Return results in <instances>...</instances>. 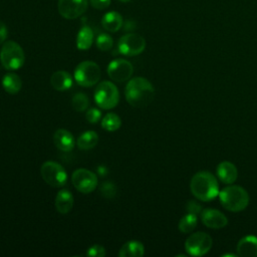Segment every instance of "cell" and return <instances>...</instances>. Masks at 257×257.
<instances>
[{
  "label": "cell",
  "mask_w": 257,
  "mask_h": 257,
  "mask_svg": "<svg viewBox=\"0 0 257 257\" xmlns=\"http://www.w3.org/2000/svg\"><path fill=\"white\" fill-rule=\"evenodd\" d=\"M101 25L108 32H116L123 25V19L118 12L109 11L102 16Z\"/></svg>",
  "instance_id": "d6986e66"
},
{
  "label": "cell",
  "mask_w": 257,
  "mask_h": 257,
  "mask_svg": "<svg viewBox=\"0 0 257 257\" xmlns=\"http://www.w3.org/2000/svg\"><path fill=\"white\" fill-rule=\"evenodd\" d=\"M190 190L195 198L204 202L213 200L220 192L216 177L207 171L198 172L192 177Z\"/></svg>",
  "instance_id": "7a4b0ae2"
},
{
  "label": "cell",
  "mask_w": 257,
  "mask_h": 257,
  "mask_svg": "<svg viewBox=\"0 0 257 257\" xmlns=\"http://www.w3.org/2000/svg\"><path fill=\"white\" fill-rule=\"evenodd\" d=\"M100 76V68L94 61H82L74 69V79L80 86L90 87L98 82Z\"/></svg>",
  "instance_id": "5b68a950"
},
{
  "label": "cell",
  "mask_w": 257,
  "mask_h": 257,
  "mask_svg": "<svg viewBox=\"0 0 257 257\" xmlns=\"http://www.w3.org/2000/svg\"><path fill=\"white\" fill-rule=\"evenodd\" d=\"M197 223H198L197 215L188 213L182 217V219L179 222L178 228L182 233H190L196 228Z\"/></svg>",
  "instance_id": "d4e9b609"
},
{
  "label": "cell",
  "mask_w": 257,
  "mask_h": 257,
  "mask_svg": "<svg viewBox=\"0 0 257 257\" xmlns=\"http://www.w3.org/2000/svg\"><path fill=\"white\" fill-rule=\"evenodd\" d=\"M121 125L120 117L114 112L106 113L101 119V126L104 131L114 132L117 131Z\"/></svg>",
  "instance_id": "cb8c5ba5"
},
{
  "label": "cell",
  "mask_w": 257,
  "mask_h": 257,
  "mask_svg": "<svg viewBox=\"0 0 257 257\" xmlns=\"http://www.w3.org/2000/svg\"><path fill=\"white\" fill-rule=\"evenodd\" d=\"M106 72L111 80L123 82L131 78L134 72V67L130 61L122 58H117L109 62Z\"/></svg>",
  "instance_id": "8fae6325"
},
{
  "label": "cell",
  "mask_w": 257,
  "mask_h": 257,
  "mask_svg": "<svg viewBox=\"0 0 257 257\" xmlns=\"http://www.w3.org/2000/svg\"><path fill=\"white\" fill-rule=\"evenodd\" d=\"M146 48V40L137 33H127L121 36L117 42V50L125 56L141 54Z\"/></svg>",
  "instance_id": "9c48e42d"
},
{
  "label": "cell",
  "mask_w": 257,
  "mask_h": 257,
  "mask_svg": "<svg viewBox=\"0 0 257 257\" xmlns=\"http://www.w3.org/2000/svg\"><path fill=\"white\" fill-rule=\"evenodd\" d=\"M186 208H187V211L188 213H191V214H195V215H199L201 214L202 212V206L197 203L196 201H189L186 205Z\"/></svg>",
  "instance_id": "4dcf8cb0"
},
{
  "label": "cell",
  "mask_w": 257,
  "mask_h": 257,
  "mask_svg": "<svg viewBox=\"0 0 257 257\" xmlns=\"http://www.w3.org/2000/svg\"><path fill=\"white\" fill-rule=\"evenodd\" d=\"M101 117V112L99 109L92 107L90 109H88L85 113V118L89 123H96L99 121Z\"/></svg>",
  "instance_id": "f1b7e54d"
},
{
  "label": "cell",
  "mask_w": 257,
  "mask_h": 257,
  "mask_svg": "<svg viewBox=\"0 0 257 257\" xmlns=\"http://www.w3.org/2000/svg\"><path fill=\"white\" fill-rule=\"evenodd\" d=\"M2 86L10 94H16L22 86L21 78L14 72H8L2 77Z\"/></svg>",
  "instance_id": "7402d4cb"
},
{
  "label": "cell",
  "mask_w": 257,
  "mask_h": 257,
  "mask_svg": "<svg viewBox=\"0 0 257 257\" xmlns=\"http://www.w3.org/2000/svg\"><path fill=\"white\" fill-rule=\"evenodd\" d=\"M41 176L44 182L54 188L63 187L67 182V174L64 168L52 161H47L41 166Z\"/></svg>",
  "instance_id": "52a82bcc"
},
{
  "label": "cell",
  "mask_w": 257,
  "mask_h": 257,
  "mask_svg": "<svg viewBox=\"0 0 257 257\" xmlns=\"http://www.w3.org/2000/svg\"><path fill=\"white\" fill-rule=\"evenodd\" d=\"M53 143L59 151L65 153L72 151L75 146V140L72 134L65 128H58L54 133Z\"/></svg>",
  "instance_id": "5bb4252c"
},
{
  "label": "cell",
  "mask_w": 257,
  "mask_h": 257,
  "mask_svg": "<svg viewBox=\"0 0 257 257\" xmlns=\"http://www.w3.org/2000/svg\"><path fill=\"white\" fill-rule=\"evenodd\" d=\"M7 35H8V30L6 25L2 21H0V45L4 43V41L7 38Z\"/></svg>",
  "instance_id": "d6a6232c"
},
{
  "label": "cell",
  "mask_w": 257,
  "mask_h": 257,
  "mask_svg": "<svg viewBox=\"0 0 257 257\" xmlns=\"http://www.w3.org/2000/svg\"><path fill=\"white\" fill-rule=\"evenodd\" d=\"M98 143V135L93 131H86L82 133L76 142L77 147L82 151L93 149Z\"/></svg>",
  "instance_id": "603a6c76"
},
{
  "label": "cell",
  "mask_w": 257,
  "mask_h": 257,
  "mask_svg": "<svg viewBox=\"0 0 257 257\" xmlns=\"http://www.w3.org/2000/svg\"><path fill=\"white\" fill-rule=\"evenodd\" d=\"M119 99V93L116 86L110 81L100 82L94 91L95 103L102 109L114 107Z\"/></svg>",
  "instance_id": "8992f818"
},
{
  "label": "cell",
  "mask_w": 257,
  "mask_h": 257,
  "mask_svg": "<svg viewBox=\"0 0 257 257\" xmlns=\"http://www.w3.org/2000/svg\"><path fill=\"white\" fill-rule=\"evenodd\" d=\"M237 254L243 257L257 256V237L247 235L241 238L237 244Z\"/></svg>",
  "instance_id": "2e32d148"
},
{
  "label": "cell",
  "mask_w": 257,
  "mask_h": 257,
  "mask_svg": "<svg viewBox=\"0 0 257 257\" xmlns=\"http://www.w3.org/2000/svg\"><path fill=\"white\" fill-rule=\"evenodd\" d=\"M89 104V100H88V97L85 93L83 92H77L73 95L72 99H71V105L73 107L74 110L78 111V112H81V111H84L87 106Z\"/></svg>",
  "instance_id": "484cf974"
},
{
  "label": "cell",
  "mask_w": 257,
  "mask_h": 257,
  "mask_svg": "<svg viewBox=\"0 0 257 257\" xmlns=\"http://www.w3.org/2000/svg\"><path fill=\"white\" fill-rule=\"evenodd\" d=\"M100 192L105 198H112L115 195V186L110 182L103 183L100 188Z\"/></svg>",
  "instance_id": "f546056e"
},
{
  "label": "cell",
  "mask_w": 257,
  "mask_h": 257,
  "mask_svg": "<svg viewBox=\"0 0 257 257\" xmlns=\"http://www.w3.org/2000/svg\"><path fill=\"white\" fill-rule=\"evenodd\" d=\"M119 1H121V2H130L131 0H119Z\"/></svg>",
  "instance_id": "836d02e7"
},
{
  "label": "cell",
  "mask_w": 257,
  "mask_h": 257,
  "mask_svg": "<svg viewBox=\"0 0 257 257\" xmlns=\"http://www.w3.org/2000/svg\"><path fill=\"white\" fill-rule=\"evenodd\" d=\"M71 182L74 188L83 194H89L95 190L98 180L97 176L87 169H77L71 176Z\"/></svg>",
  "instance_id": "30bf717a"
},
{
  "label": "cell",
  "mask_w": 257,
  "mask_h": 257,
  "mask_svg": "<svg viewBox=\"0 0 257 257\" xmlns=\"http://www.w3.org/2000/svg\"><path fill=\"white\" fill-rule=\"evenodd\" d=\"M87 0H58L57 9L65 19H75L81 16L87 9Z\"/></svg>",
  "instance_id": "7c38bea8"
},
{
  "label": "cell",
  "mask_w": 257,
  "mask_h": 257,
  "mask_svg": "<svg viewBox=\"0 0 257 257\" xmlns=\"http://www.w3.org/2000/svg\"><path fill=\"white\" fill-rule=\"evenodd\" d=\"M25 54L22 47L13 40L5 41L0 50V62L7 70H16L23 66Z\"/></svg>",
  "instance_id": "277c9868"
},
{
  "label": "cell",
  "mask_w": 257,
  "mask_h": 257,
  "mask_svg": "<svg viewBox=\"0 0 257 257\" xmlns=\"http://www.w3.org/2000/svg\"><path fill=\"white\" fill-rule=\"evenodd\" d=\"M213 241L209 234L197 232L190 235L185 242V249L191 256H203L210 251Z\"/></svg>",
  "instance_id": "ba28073f"
},
{
  "label": "cell",
  "mask_w": 257,
  "mask_h": 257,
  "mask_svg": "<svg viewBox=\"0 0 257 257\" xmlns=\"http://www.w3.org/2000/svg\"><path fill=\"white\" fill-rule=\"evenodd\" d=\"M200 215L203 224L211 229H220L228 224L227 217L222 212L213 208L203 209Z\"/></svg>",
  "instance_id": "4fadbf2b"
},
{
  "label": "cell",
  "mask_w": 257,
  "mask_h": 257,
  "mask_svg": "<svg viewBox=\"0 0 257 257\" xmlns=\"http://www.w3.org/2000/svg\"><path fill=\"white\" fill-rule=\"evenodd\" d=\"M89 3L93 8L97 10H102L110 5V0H89Z\"/></svg>",
  "instance_id": "1f68e13d"
},
{
  "label": "cell",
  "mask_w": 257,
  "mask_h": 257,
  "mask_svg": "<svg viewBox=\"0 0 257 257\" xmlns=\"http://www.w3.org/2000/svg\"><path fill=\"white\" fill-rule=\"evenodd\" d=\"M124 95L126 101L135 107H145L155 96L154 85L145 77H134L125 85Z\"/></svg>",
  "instance_id": "6da1fadb"
},
{
  "label": "cell",
  "mask_w": 257,
  "mask_h": 257,
  "mask_svg": "<svg viewBox=\"0 0 257 257\" xmlns=\"http://www.w3.org/2000/svg\"><path fill=\"white\" fill-rule=\"evenodd\" d=\"M113 45V40L110 35L106 33H100L96 38V46L101 51H108Z\"/></svg>",
  "instance_id": "4316f807"
},
{
  "label": "cell",
  "mask_w": 257,
  "mask_h": 257,
  "mask_svg": "<svg viewBox=\"0 0 257 257\" xmlns=\"http://www.w3.org/2000/svg\"><path fill=\"white\" fill-rule=\"evenodd\" d=\"M93 42V31L87 26L83 25L76 35V46L79 50H87Z\"/></svg>",
  "instance_id": "44dd1931"
},
{
  "label": "cell",
  "mask_w": 257,
  "mask_h": 257,
  "mask_svg": "<svg viewBox=\"0 0 257 257\" xmlns=\"http://www.w3.org/2000/svg\"><path fill=\"white\" fill-rule=\"evenodd\" d=\"M50 83L55 90L64 91L72 86V77L65 70H57L51 75Z\"/></svg>",
  "instance_id": "ac0fdd59"
},
{
  "label": "cell",
  "mask_w": 257,
  "mask_h": 257,
  "mask_svg": "<svg viewBox=\"0 0 257 257\" xmlns=\"http://www.w3.org/2000/svg\"><path fill=\"white\" fill-rule=\"evenodd\" d=\"M74 204V199L70 191L68 190H60L55 198V209L60 214H67L71 211Z\"/></svg>",
  "instance_id": "e0dca14e"
},
{
  "label": "cell",
  "mask_w": 257,
  "mask_h": 257,
  "mask_svg": "<svg viewBox=\"0 0 257 257\" xmlns=\"http://www.w3.org/2000/svg\"><path fill=\"white\" fill-rule=\"evenodd\" d=\"M144 254V245L137 240H132L124 243L118 252L119 257H142Z\"/></svg>",
  "instance_id": "ffe728a7"
},
{
  "label": "cell",
  "mask_w": 257,
  "mask_h": 257,
  "mask_svg": "<svg viewBox=\"0 0 257 257\" xmlns=\"http://www.w3.org/2000/svg\"><path fill=\"white\" fill-rule=\"evenodd\" d=\"M218 196L222 206L231 212L243 211L249 204L247 191L237 185L225 187L219 192Z\"/></svg>",
  "instance_id": "3957f363"
},
{
  "label": "cell",
  "mask_w": 257,
  "mask_h": 257,
  "mask_svg": "<svg viewBox=\"0 0 257 257\" xmlns=\"http://www.w3.org/2000/svg\"><path fill=\"white\" fill-rule=\"evenodd\" d=\"M218 179L225 184H233L238 176L237 168L234 164L228 161L221 162L216 169Z\"/></svg>",
  "instance_id": "9a60e30c"
},
{
  "label": "cell",
  "mask_w": 257,
  "mask_h": 257,
  "mask_svg": "<svg viewBox=\"0 0 257 257\" xmlns=\"http://www.w3.org/2000/svg\"><path fill=\"white\" fill-rule=\"evenodd\" d=\"M86 256L89 257H103L105 256V249L101 245H93L89 247L85 253Z\"/></svg>",
  "instance_id": "83f0119b"
}]
</instances>
